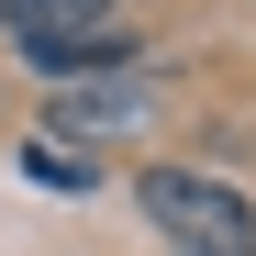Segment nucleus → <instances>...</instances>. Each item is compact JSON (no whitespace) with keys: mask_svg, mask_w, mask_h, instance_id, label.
Instances as JSON below:
<instances>
[{"mask_svg":"<svg viewBox=\"0 0 256 256\" xmlns=\"http://www.w3.org/2000/svg\"><path fill=\"white\" fill-rule=\"evenodd\" d=\"M134 200H145V223L167 234V256H256V212H245V190H223V178L156 167Z\"/></svg>","mask_w":256,"mask_h":256,"instance_id":"f257e3e1","label":"nucleus"},{"mask_svg":"<svg viewBox=\"0 0 256 256\" xmlns=\"http://www.w3.org/2000/svg\"><path fill=\"white\" fill-rule=\"evenodd\" d=\"M156 122V67H112V78H67L56 90V134L45 145H122Z\"/></svg>","mask_w":256,"mask_h":256,"instance_id":"f03ea898","label":"nucleus"},{"mask_svg":"<svg viewBox=\"0 0 256 256\" xmlns=\"http://www.w3.org/2000/svg\"><path fill=\"white\" fill-rule=\"evenodd\" d=\"M0 34H12L45 78H78V56L112 45L122 22H112V0H0Z\"/></svg>","mask_w":256,"mask_h":256,"instance_id":"7ed1b4c3","label":"nucleus"},{"mask_svg":"<svg viewBox=\"0 0 256 256\" xmlns=\"http://www.w3.org/2000/svg\"><path fill=\"white\" fill-rule=\"evenodd\" d=\"M34 178H45V190H90V167H78V156H56V145H34Z\"/></svg>","mask_w":256,"mask_h":256,"instance_id":"20e7f679","label":"nucleus"}]
</instances>
